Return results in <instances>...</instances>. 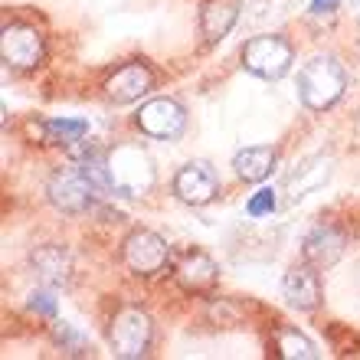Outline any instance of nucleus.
Returning <instances> with one entry per match:
<instances>
[{"mask_svg": "<svg viewBox=\"0 0 360 360\" xmlns=\"http://www.w3.org/2000/svg\"><path fill=\"white\" fill-rule=\"evenodd\" d=\"M338 4H341V0H311V13H318V17L334 13V10H338Z\"/></svg>", "mask_w": 360, "mask_h": 360, "instance_id": "obj_23", "label": "nucleus"}, {"mask_svg": "<svg viewBox=\"0 0 360 360\" xmlns=\"http://www.w3.org/2000/svg\"><path fill=\"white\" fill-rule=\"evenodd\" d=\"M275 210V190H269V187H262V190H256L252 197H249V203H246V213L249 217H269Z\"/></svg>", "mask_w": 360, "mask_h": 360, "instance_id": "obj_21", "label": "nucleus"}, {"mask_svg": "<svg viewBox=\"0 0 360 360\" xmlns=\"http://www.w3.org/2000/svg\"><path fill=\"white\" fill-rule=\"evenodd\" d=\"M275 351L278 357L285 360H314L318 351H314V344L298 334V328H278V338H275Z\"/></svg>", "mask_w": 360, "mask_h": 360, "instance_id": "obj_18", "label": "nucleus"}, {"mask_svg": "<svg viewBox=\"0 0 360 360\" xmlns=\"http://www.w3.org/2000/svg\"><path fill=\"white\" fill-rule=\"evenodd\" d=\"M217 262L207 252H187L177 262V282L187 292H210L217 285Z\"/></svg>", "mask_w": 360, "mask_h": 360, "instance_id": "obj_16", "label": "nucleus"}, {"mask_svg": "<svg viewBox=\"0 0 360 360\" xmlns=\"http://www.w3.org/2000/svg\"><path fill=\"white\" fill-rule=\"evenodd\" d=\"M174 193L190 207H207L210 200L219 193V177L207 161H190L174 177Z\"/></svg>", "mask_w": 360, "mask_h": 360, "instance_id": "obj_9", "label": "nucleus"}, {"mask_svg": "<svg viewBox=\"0 0 360 360\" xmlns=\"http://www.w3.org/2000/svg\"><path fill=\"white\" fill-rule=\"evenodd\" d=\"M134 124L141 128V134L148 138H158V141H171L184 131L187 124V112L184 105L174 102V98H151L144 102L138 112H134Z\"/></svg>", "mask_w": 360, "mask_h": 360, "instance_id": "obj_8", "label": "nucleus"}, {"mask_svg": "<svg viewBox=\"0 0 360 360\" xmlns=\"http://www.w3.org/2000/svg\"><path fill=\"white\" fill-rule=\"evenodd\" d=\"M344 86H347V72L334 56L308 59L298 72V95H302L304 108H311V112L331 108L344 95Z\"/></svg>", "mask_w": 360, "mask_h": 360, "instance_id": "obj_1", "label": "nucleus"}, {"mask_svg": "<svg viewBox=\"0 0 360 360\" xmlns=\"http://www.w3.org/2000/svg\"><path fill=\"white\" fill-rule=\"evenodd\" d=\"M151 338H154L151 318L141 308H134V304L118 308L112 324H108V341H112L115 357H124V360L144 357L148 347H151Z\"/></svg>", "mask_w": 360, "mask_h": 360, "instance_id": "obj_3", "label": "nucleus"}, {"mask_svg": "<svg viewBox=\"0 0 360 360\" xmlns=\"http://www.w3.org/2000/svg\"><path fill=\"white\" fill-rule=\"evenodd\" d=\"M151 86H154V76L144 63H124L122 69H115V76H108L105 95L118 105H128L151 92Z\"/></svg>", "mask_w": 360, "mask_h": 360, "instance_id": "obj_11", "label": "nucleus"}, {"mask_svg": "<svg viewBox=\"0 0 360 360\" xmlns=\"http://www.w3.org/2000/svg\"><path fill=\"white\" fill-rule=\"evenodd\" d=\"M108 174L112 190L122 197H144L154 187V161L141 144H118L108 151Z\"/></svg>", "mask_w": 360, "mask_h": 360, "instance_id": "obj_2", "label": "nucleus"}, {"mask_svg": "<svg viewBox=\"0 0 360 360\" xmlns=\"http://www.w3.org/2000/svg\"><path fill=\"white\" fill-rule=\"evenodd\" d=\"M30 308L39 314H46V318H53V314H56V298L49 292H33L30 295Z\"/></svg>", "mask_w": 360, "mask_h": 360, "instance_id": "obj_22", "label": "nucleus"}, {"mask_svg": "<svg viewBox=\"0 0 360 360\" xmlns=\"http://www.w3.org/2000/svg\"><path fill=\"white\" fill-rule=\"evenodd\" d=\"M243 66L259 79H282L292 69V43L278 33L252 37L243 46Z\"/></svg>", "mask_w": 360, "mask_h": 360, "instance_id": "obj_4", "label": "nucleus"}, {"mask_svg": "<svg viewBox=\"0 0 360 360\" xmlns=\"http://www.w3.org/2000/svg\"><path fill=\"white\" fill-rule=\"evenodd\" d=\"M233 167H236V177L246 180V184H259L275 171V151L269 144H252V148H243V151L233 158Z\"/></svg>", "mask_w": 360, "mask_h": 360, "instance_id": "obj_17", "label": "nucleus"}, {"mask_svg": "<svg viewBox=\"0 0 360 360\" xmlns=\"http://www.w3.org/2000/svg\"><path fill=\"white\" fill-rule=\"evenodd\" d=\"M122 259H124V266H128V272L151 278V275L167 269L171 249H167V243H164L158 233H151V229H134L131 236L124 239Z\"/></svg>", "mask_w": 360, "mask_h": 360, "instance_id": "obj_6", "label": "nucleus"}, {"mask_svg": "<svg viewBox=\"0 0 360 360\" xmlns=\"http://www.w3.org/2000/svg\"><path fill=\"white\" fill-rule=\"evenodd\" d=\"M236 0H207L200 7V33H203L207 43H219L223 37H229V30L236 27Z\"/></svg>", "mask_w": 360, "mask_h": 360, "instance_id": "obj_15", "label": "nucleus"}, {"mask_svg": "<svg viewBox=\"0 0 360 360\" xmlns=\"http://www.w3.org/2000/svg\"><path fill=\"white\" fill-rule=\"evenodd\" d=\"M282 295L285 302L292 308H298V311H314L321 304V275H318V269L311 262L288 269V275L282 282Z\"/></svg>", "mask_w": 360, "mask_h": 360, "instance_id": "obj_12", "label": "nucleus"}, {"mask_svg": "<svg viewBox=\"0 0 360 360\" xmlns=\"http://www.w3.org/2000/svg\"><path fill=\"white\" fill-rule=\"evenodd\" d=\"M30 262L37 269L39 282L49 285V288H59V285H66L69 278H72V256H69V249L56 246V243L37 246L33 256H30Z\"/></svg>", "mask_w": 360, "mask_h": 360, "instance_id": "obj_14", "label": "nucleus"}, {"mask_svg": "<svg viewBox=\"0 0 360 360\" xmlns=\"http://www.w3.org/2000/svg\"><path fill=\"white\" fill-rule=\"evenodd\" d=\"M357 131H360V128H357Z\"/></svg>", "mask_w": 360, "mask_h": 360, "instance_id": "obj_24", "label": "nucleus"}, {"mask_svg": "<svg viewBox=\"0 0 360 360\" xmlns=\"http://www.w3.org/2000/svg\"><path fill=\"white\" fill-rule=\"evenodd\" d=\"M49 203L59 210V213H69V217H79L92 207V197L98 193L95 184L86 177L82 167H56L53 177L46 184Z\"/></svg>", "mask_w": 360, "mask_h": 360, "instance_id": "obj_5", "label": "nucleus"}, {"mask_svg": "<svg viewBox=\"0 0 360 360\" xmlns=\"http://www.w3.org/2000/svg\"><path fill=\"white\" fill-rule=\"evenodd\" d=\"M56 341L69 357H86L89 354V341L76 331V328H69L66 321H56Z\"/></svg>", "mask_w": 360, "mask_h": 360, "instance_id": "obj_20", "label": "nucleus"}, {"mask_svg": "<svg viewBox=\"0 0 360 360\" xmlns=\"http://www.w3.org/2000/svg\"><path fill=\"white\" fill-rule=\"evenodd\" d=\"M43 53H46V43H43V33L30 23H7L4 27V37H0V56L10 69H33L43 63Z\"/></svg>", "mask_w": 360, "mask_h": 360, "instance_id": "obj_7", "label": "nucleus"}, {"mask_svg": "<svg viewBox=\"0 0 360 360\" xmlns=\"http://www.w3.org/2000/svg\"><path fill=\"white\" fill-rule=\"evenodd\" d=\"M331 167H334V161L328 154H314V158L302 161L292 174H288V184H285V187H288V200L298 203V200H304L318 187H324L328 177H331Z\"/></svg>", "mask_w": 360, "mask_h": 360, "instance_id": "obj_13", "label": "nucleus"}, {"mask_svg": "<svg viewBox=\"0 0 360 360\" xmlns=\"http://www.w3.org/2000/svg\"><path fill=\"white\" fill-rule=\"evenodd\" d=\"M43 134H46L49 144H79L89 134V122L82 118H53V122L43 124Z\"/></svg>", "mask_w": 360, "mask_h": 360, "instance_id": "obj_19", "label": "nucleus"}, {"mask_svg": "<svg viewBox=\"0 0 360 360\" xmlns=\"http://www.w3.org/2000/svg\"><path fill=\"white\" fill-rule=\"evenodd\" d=\"M344 246H347L344 229H338L334 223H318L304 236L302 252H304V262H311L314 269H331L344 256Z\"/></svg>", "mask_w": 360, "mask_h": 360, "instance_id": "obj_10", "label": "nucleus"}]
</instances>
